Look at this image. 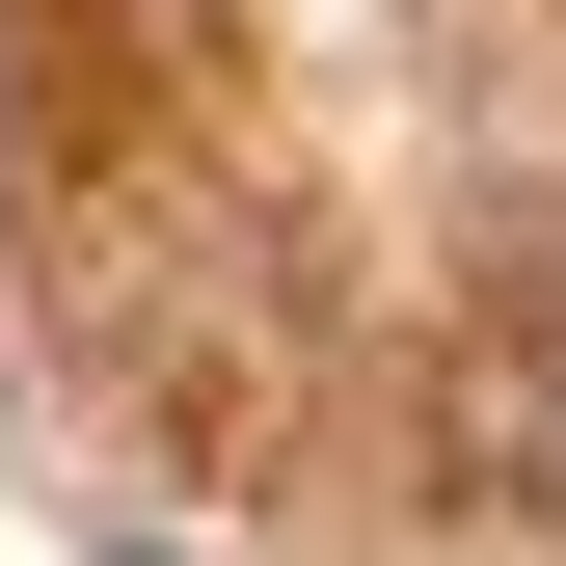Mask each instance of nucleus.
Masks as SVG:
<instances>
[{"label": "nucleus", "instance_id": "nucleus-1", "mask_svg": "<svg viewBox=\"0 0 566 566\" xmlns=\"http://www.w3.org/2000/svg\"><path fill=\"white\" fill-rule=\"evenodd\" d=\"M539 459H566V350H539Z\"/></svg>", "mask_w": 566, "mask_h": 566}]
</instances>
